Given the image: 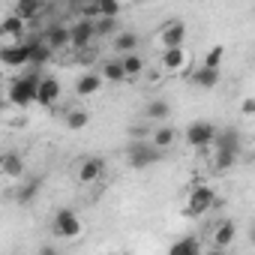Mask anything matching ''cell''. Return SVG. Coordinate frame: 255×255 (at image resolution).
<instances>
[{"label":"cell","instance_id":"6da1fadb","mask_svg":"<svg viewBox=\"0 0 255 255\" xmlns=\"http://www.w3.org/2000/svg\"><path fill=\"white\" fill-rule=\"evenodd\" d=\"M39 75H21L9 84V102L15 108H27L30 102H36V93H39Z\"/></svg>","mask_w":255,"mask_h":255},{"label":"cell","instance_id":"7a4b0ae2","mask_svg":"<svg viewBox=\"0 0 255 255\" xmlns=\"http://www.w3.org/2000/svg\"><path fill=\"white\" fill-rule=\"evenodd\" d=\"M213 204H216V192H213L210 186H201V183H198V186L189 192V198H186V210H183V213L195 219V216H204Z\"/></svg>","mask_w":255,"mask_h":255},{"label":"cell","instance_id":"3957f363","mask_svg":"<svg viewBox=\"0 0 255 255\" xmlns=\"http://www.w3.org/2000/svg\"><path fill=\"white\" fill-rule=\"evenodd\" d=\"M33 39L36 36H27V42H9V45H3V48H0V60H3L6 66H24V63H30V57H33Z\"/></svg>","mask_w":255,"mask_h":255},{"label":"cell","instance_id":"277c9868","mask_svg":"<svg viewBox=\"0 0 255 255\" xmlns=\"http://www.w3.org/2000/svg\"><path fill=\"white\" fill-rule=\"evenodd\" d=\"M216 141V126L210 120H195L186 126V144L189 147H207Z\"/></svg>","mask_w":255,"mask_h":255},{"label":"cell","instance_id":"5b68a950","mask_svg":"<svg viewBox=\"0 0 255 255\" xmlns=\"http://www.w3.org/2000/svg\"><path fill=\"white\" fill-rule=\"evenodd\" d=\"M51 231H54L57 237H78V234H81V219H78L69 207H63V210L54 213Z\"/></svg>","mask_w":255,"mask_h":255},{"label":"cell","instance_id":"8992f818","mask_svg":"<svg viewBox=\"0 0 255 255\" xmlns=\"http://www.w3.org/2000/svg\"><path fill=\"white\" fill-rule=\"evenodd\" d=\"M72 33V48H87L96 39V18H81L69 27Z\"/></svg>","mask_w":255,"mask_h":255},{"label":"cell","instance_id":"52a82bcc","mask_svg":"<svg viewBox=\"0 0 255 255\" xmlns=\"http://www.w3.org/2000/svg\"><path fill=\"white\" fill-rule=\"evenodd\" d=\"M153 162H159V147L156 144H135L129 150V165L132 168H147Z\"/></svg>","mask_w":255,"mask_h":255},{"label":"cell","instance_id":"ba28073f","mask_svg":"<svg viewBox=\"0 0 255 255\" xmlns=\"http://www.w3.org/2000/svg\"><path fill=\"white\" fill-rule=\"evenodd\" d=\"M102 174H105V159L102 156L81 159V168H78V180L81 183H96V180H102Z\"/></svg>","mask_w":255,"mask_h":255},{"label":"cell","instance_id":"9c48e42d","mask_svg":"<svg viewBox=\"0 0 255 255\" xmlns=\"http://www.w3.org/2000/svg\"><path fill=\"white\" fill-rule=\"evenodd\" d=\"M57 99H60V81H57L54 75H45V78L39 81V93H36V102L48 108V105H54Z\"/></svg>","mask_w":255,"mask_h":255},{"label":"cell","instance_id":"30bf717a","mask_svg":"<svg viewBox=\"0 0 255 255\" xmlns=\"http://www.w3.org/2000/svg\"><path fill=\"white\" fill-rule=\"evenodd\" d=\"M159 39H162L165 48H177V45H183V39H186V24H183V21H171V24H165L162 33H159Z\"/></svg>","mask_w":255,"mask_h":255},{"label":"cell","instance_id":"8fae6325","mask_svg":"<svg viewBox=\"0 0 255 255\" xmlns=\"http://www.w3.org/2000/svg\"><path fill=\"white\" fill-rule=\"evenodd\" d=\"M42 36H45V42H48L54 51H60V48L72 45V33H69V27H63V24H51Z\"/></svg>","mask_w":255,"mask_h":255},{"label":"cell","instance_id":"7c38bea8","mask_svg":"<svg viewBox=\"0 0 255 255\" xmlns=\"http://www.w3.org/2000/svg\"><path fill=\"white\" fill-rule=\"evenodd\" d=\"M189 81L195 84V87H201V90H210V87H216L219 84V69H213V66H198L192 75H189Z\"/></svg>","mask_w":255,"mask_h":255},{"label":"cell","instance_id":"4fadbf2b","mask_svg":"<svg viewBox=\"0 0 255 255\" xmlns=\"http://www.w3.org/2000/svg\"><path fill=\"white\" fill-rule=\"evenodd\" d=\"M102 72H84L78 81H75V96H93V93H99V87H102Z\"/></svg>","mask_w":255,"mask_h":255},{"label":"cell","instance_id":"5bb4252c","mask_svg":"<svg viewBox=\"0 0 255 255\" xmlns=\"http://www.w3.org/2000/svg\"><path fill=\"white\" fill-rule=\"evenodd\" d=\"M24 15H18V12H12V15H6L3 18V24H0V33H3V39H24Z\"/></svg>","mask_w":255,"mask_h":255},{"label":"cell","instance_id":"9a60e30c","mask_svg":"<svg viewBox=\"0 0 255 255\" xmlns=\"http://www.w3.org/2000/svg\"><path fill=\"white\" fill-rule=\"evenodd\" d=\"M234 234H237V225H234L231 219H222V222L213 228V246H216V249H225V246H231Z\"/></svg>","mask_w":255,"mask_h":255},{"label":"cell","instance_id":"2e32d148","mask_svg":"<svg viewBox=\"0 0 255 255\" xmlns=\"http://www.w3.org/2000/svg\"><path fill=\"white\" fill-rule=\"evenodd\" d=\"M99 72H102V78H105V81H111V84H120V81H126V78H129V75H126V66H123V60H102Z\"/></svg>","mask_w":255,"mask_h":255},{"label":"cell","instance_id":"e0dca14e","mask_svg":"<svg viewBox=\"0 0 255 255\" xmlns=\"http://www.w3.org/2000/svg\"><path fill=\"white\" fill-rule=\"evenodd\" d=\"M111 45H114V51L123 57V54H129V51H135V48H138V36H135V33H129V30H120V33L114 36V42H111Z\"/></svg>","mask_w":255,"mask_h":255},{"label":"cell","instance_id":"ac0fdd59","mask_svg":"<svg viewBox=\"0 0 255 255\" xmlns=\"http://www.w3.org/2000/svg\"><path fill=\"white\" fill-rule=\"evenodd\" d=\"M183 63H186V51H183V45H177V48H165V54H162V69L174 72V69H183Z\"/></svg>","mask_w":255,"mask_h":255},{"label":"cell","instance_id":"d6986e66","mask_svg":"<svg viewBox=\"0 0 255 255\" xmlns=\"http://www.w3.org/2000/svg\"><path fill=\"white\" fill-rule=\"evenodd\" d=\"M234 162H237V150H222V147H216V156H213L210 168H213V171H228Z\"/></svg>","mask_w":255,"mask_h":255},{"label":"cell","instance_id":"ffe728a7","mask_svg":"<svg viewBox=\"0 0 255 255\" xmlns=\"http://www.w3.org/2000/svg\"><path fill=\"white\" fill-rule=\"evenodd\" d=\"M0 168H3L6 177H21L24 174V159H18V153H6L3 162H0Z\"/></svg>","mask_w":255,"mask_h":255},{"label":"cell","instance_id":"44dd1931","mask_svg":"<svg viewBox=\"0 0 255 255\" xmlns=\"http://www.w3.org/2000/svg\"><path fill=\"white\" fill-rule=\"evenodd\" d=\"M171 114V105L165 102V99H153V102H147V108H144V117H150V120H165Z\"/></svg>","mask_w":255,"mask_h":255},{"label":"cell","instance_id":"7402d4cb","mask_svg":"<svg viewBox=\"0 0 255 255\" xmlns=\"http://www.w3.org/2000/svg\"><path fill=\"white\" fill-rule=\"evenodd\" d=\"M120 60H123V66H126V75H129V78L141 75V72H144V66H147V63H144V60H141V57H138L135 51H129V54H123Z\"/></svg>","mask_w":255,"mask_h":255},{"label":"cell","instance_id":"603a6c76","mask_svg":"<svg viewBox=\"0 0 255 255\" xmlns=\"http://www.w3.org/2000/svg\"><path fill=\"white\" fill-rule=\"evenodd\" d=\"M117 15H99L96 18V36H117Z\"/></svg>","mask_w":255,"mask_h":255},{"label":"cell","instance_id":"cb8c5ba5","mask_svg":"<svg viewBox=\"0 0 255 255\" xmlns=\"http://www.w3.org/2000/svg\"><path fill=\"white\" fill-rule=\"evenodd\" d=\"M216 147H222V150H240V135H237V129L216 132Z\"/></svg>","mask_w":255,"mask_h":255},{"label":"cell","instance_id":"d4e9b609","mask_svg":"<svg viewBox=\"0 0 255 255\" xmlns=\"http://www.w3.org/2000/svg\"><path fill=\"white\" fill-rule=\"evenodd\" d=\"M42 0H18V3H15V12L18 15H24V18H36L39 12H42Z\"/></svg>","mask_w":255,"mask_h":255},{"label":"cell","instance_id":"484cf974","mask_svg":"<svg viewBox=\"0 0 255 255\" xmlns=\"http://www.w3.org/2000/svg\"><path fill=\"white\" fill-rule=\"evenodd\" d=\"M195 252H201V243L195 237H183L171 246V255H195Z\"/></svg>","mask_w":255,"mask_h":255},{"label":"cell","instance_id":"4316f807","mask_svg":"<svg viewBox=\"0 0 255 255\" xmlns=\"http://www.w3.org/2000/svg\"><path fill=\"white\" fill-rule=\"evenodd\" d=\"M174 135H177V132L171 129V126H159V129L153 132V144H156L159 150H162V147H171V144H174Z\"/></svg>","mask_w":255,"mask_h":255},{"label":"cell","instance_id":"83f0119b","mask_svg":"<svg viewBox=\"0 0 255 255\" xmlns=\"http://www.w3.org/2000/svg\"><path fill=\"white\" fill-rule=\"evenodd\" d=\"M90 123V117H87V111H69L66 114V126H69V129H84V126Z\"/></svg>","mask_w":255,"mask_h":255},{"label":"cell","instance_id":"f1b7e54d","mask_svg":"<svg viewBox=\"0 0 255 255\" xmlns=\"http://www.w3.org/2000/svg\"><path fill=\"white\" fill-rule=\"evenodd\" d=\"M222 57H225V48H222V45H213V48L204 54V60H201V63H204V66H213V69H219Z\"/></svg>","mask_w":255,"mask_h":255},{"label":"cell","instance_id":"f546056e","mask_svg":"<svg viewBox=\"0 0 255 255\" xmlns=\"http://www.w3.org/2000/svg\"><path fill=\"white\" fill-rule=\"evenodd\" d=\"M99 15H117L120 12V0H96Z\"/></svg>","mask_w":255,"mask_h":255},{"label":"cell","instance_id":"4dcf8cb0","mask_svg":"<svg viewBox=\"0 0 255 255\" xmlns=\"http://www.w3.org/2000/svg\"><path fill=\"white\" fill-rule=\"evenodd\" d=\"M240 114H246V117H255V96H246V99L240 102Z\"/></svg>","mask_w":255,"mask_h":255},{"label":"cell","instance_id":"1f68e13d","mask_svg":"<svg viewBox=\"0 0 255 255\" xmlns=\"http://www.w3.org/2000/svg\"><path fill=\"white\" fill-rule=\"evenodd\" d=\"M33 192H36V183H30L27 189H21V192H18V198H21V201H30V198H33Z\"/></svg>","mask_w":255,"mask_h":255},{"label":"cell","instance_id":"d6a6232c","mask_svg":"<svg viewBox=\"0 0 255 255\" xmlns=\"http://www.w3.org/2000/svg\"><path fill=\"white\" fill-rule=\"evenodd\" d=\"M249 237H252V243H255V222H252V231H249Z\"/></svg>","mask_w":255,"mask_h":255},{"label":"cell","instance_id":"836d02e7","mask_svg":"<svg viewBox=\"0 0 255 255\" xmlns=\"http://www.w3.org/2000/svg\"><path fill=\"white\" fill-rule=\"evenodd\" d=\"M252 15H255V6H252Z\"/></svg>","mask_w":255,"mask_h":255}]
</instances>
